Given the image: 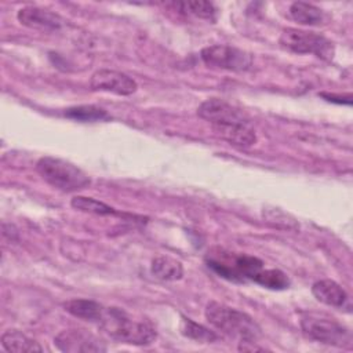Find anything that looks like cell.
I'll use <instances>...</instances> for the list:
<instances>
[{"mask_svg":"<svg viewBox=\"0 0 353 353\" xmlns=\"http://www.w3.org/2000/svg\"><path fill=\"white\" fill-rule=\"evenodd\" d=\"M204 314L208 323L216 330L232 338H237L241 343L240 347L256 343V339L261 336V328L251 316L225 303L216 301L208 302Z\"/></svg>","mask_w":353,"mask_h":353,"instance_id":"cell-1","label":"cell"},{"mask_svg":"<svg viewBox=\"0 0 353 353\" xmlns=\"http://www.w3.org/2000/svg\"><path fill=\"white\" fill-rule=\"evenodd\" d=\"M99 327L113 339L128 345H150L156 339V330L145 321L132 319L120 307H105Z\"/></svg>","mask_w":353,"mask_h":353,"instance_id":"cell-2","label":"cell"},{"mask_svg":"<svg viewBox=\"0 0 353 353\" xmlns=\"http://www.w3.org/2000/svg\"><path fill=\"white\" fill-rule=\"evenodd\" d=\"M207 266L212 269L218 276L230 280L244 283L254 279V276L263 269V262L251 255L234 254L225 250H215L205 256Z\"/></svg>","mask_w":353,"mask_h":353,"instance_id":"cell-3","label":"cell"},{"mask_svg":"<svg viewBox=\"0 0 353 353\" xmlns=\"http://www.w3.org/2000/svg\"><path fill=\"white\" fill-rule=\"evenodd\" d=\"M39 175L52 188L62 192H76L90 185L88 175L70 161L44 156L36 163Z\"/></svg>","mask_w":353,"mask_h":353,"instance_id":"cell-4","label":"cell"},{"mask_svg":"<svg viewBox=\"0 0 353 353\" xmlns=\"http://www.w3.org/2000/svg\"><path fill=\"white\" fill-rule=\"evenodd\" d=\"M301 328L305 336L319 343L345 347L352 345L349 328L334 319L316 313H306L301 319Z\"/></svg>","mask_w":353,"mask_h":353,"instance_id":"cell-5","label":"cell"},{"mask_svg":"<svg viewBox=\"0 0 353 353\" xmlns=\"http://www.w3.org/2000/svg\"><path fill=\"white\" fill-rule=\"evenodd\" d=\"M280 46L295 54H313L324 61H331L335 54V47L325 36L302 30L295 28H287L280 34Z\"/></svg>","mask_w":353,"mask_h":353,"instance_id":"cell-6","label":"cell"},{"mask_svg":"<svg viewBox=\"0 0 353 353\" xmlns=\"http://www.w3.org/2000/svg\"><path fill=\"white\" fill-rule=\"evenodd\" d=\"M200 57L205 65L230 72H245L252 66L251 54L226 44L204 47L200 52Z\"/></svg>","mask_w":353,"mask_h":353,"instance_id":"cell-7","label":"cell"},{"mask_svg":"<svg viewBox=\"0 0 353 353\" xmlns=\"http://www.w3.org/2000/svg\"><path fill=\"white\" fill-rule=\"evenodd\" d=\"M197 114L203 120L208 121L212 125V130L229 125L251 124L250 117L241 109L218 98L204 101L197 108Z\"/></svg>","mask_w":353,"mask_h":353,"instance_id":"cell-8","label":"cell"},{"mask_svg":"<svg viewBox=\"0 0 353 353\" xmlns=\"http://www.w3.org/2000/svg\"><path fill=\"white\" fill-rule=\"evenodd\" d=\"M54 343L59 350L68 353H97L106 350L105 343L85 330L61 331L55 336Z\"/></svg>","mask_w":353,"mask_h":353,"instance_id":"cell-9","label":"cell"},{"mask_svg":"<svg viewBox=\"0 0 353 353\" xmlns=\"http://www.w3.org/2000/svg\"><path fill=\"white\" fill-rule=\"evenodd\" d=\"M90 85L94 91H105L116 95H131L138 88L137 81L132 77L112 69H99L94 72L90 79Z\"/></svg>","mask_w":353,"mask_h":353,"instance_id":"cell-10","label":"cell"},{"mask_svg":"<svg viewBox=\"0 0 353 353\" xmlns=\"http://www.w3.org/2000/svg\"><path fill=\"white\" fill-rule=\"evenodd\" d=\"M17 18L23 26L39 30H58L66 22L57 12L36 6H26L21 8L17 14Z\"/></svg>","mask_w":353,"mask_h":353,"instance_id":"cell-11","label":"cell"},{"mask_svg":"<svg viewBox=\"0 0 353 353\" xmlns=\"http://www.w3.org/2000/svg\"><path fill=\"white\" fill-rule=\"evenodd\" d=\"M312 294L314 298L332 307H339V309H350V302H349V295L347 292L334 280L330 279H323L312 285Z\"/></svg>","mask_w":353,"mask_h":353,"instance_id":"cell-12","label":"cell"},{"mask_svg":"<svg viewBox=\"0 0 353 353\" xmlns=\"http://www.w3.org/2000/svg\"><path fill=\"white\" fill-rule=\"evenodd\" d=\"M63 309L77 319L98 323L105 310V306L92 299L74 298L63 302Z\"/></svg>","mask_w":353,"mask_h":353,"instance_id":"cell-13","label":"cell"},{"mask_svg":"<svg viewBox=\"0 0 353 353\" xmlns=\"http://www.w3.org/2000/svg\"><path fill=\"white\" fill-rule=\"evenodd\" d=\"M1 346L7 352L15 353H30V352H41L43 347L34 339L29 338L23 332L18 330H7L1 335Z\"/></svg>","mask_w":353,"mask_h":353,"instance_id":"cell-14","label":"cell"},{"mask_svg":"<svg viewBox=\"0 0 353 353\" xmlns=\"http://www.w3.org/2000/svg\"><path fill=\"white\" fill-rule=\"evenodd\" d=\"M150 270L156 279L163 281H175L183 276L182 263L178 259L171 258L168 255L156 256L152 261Z\"/></svg>","mask_w":353,"mask_h":353,"instance_id":"cell-15","label":"cell"},{"mask_svg":"<svg viewBox=\"0 0 353 353\" xmlns=\"http://www.w3.org/2000/svg\"><path fill=\"white\" fill-rule=\"evenodd\" d=\"M290 15L295 22L301 25H307V26H317L323 23L325 19L323 10L306 1L292 3L290 7Z\"/></svg>","mask_w":353,"mask_h":353,"instance_id":"cell-16","label":"cell"},{"mask_svg":"<svg viewBox=\"0 0 353 353\" xmlns=\"http://www.w3.org/2000/svg\"><path fill=\"white\" fill-rule=\"evenodd\" d=\"M254 283L269 290H285L290 287V277L279 269H261L252 279Z\"/></svg>","mask_w":353,"mask_h":353,"instance_id":"cell-17","label":"cell"},{"mask_svg":"<svg viewBox=\"0 0 353 353\" xmlns=\"http://www.w3.org/2000/svg\"><path fill=\"white\" fill-rule=\"evenodd\" d=\"M70 205L74 210L88 212V214H95V215H120L113 207L105 204L103 201L95 200L92 197H85V196H74L70 200Z\"/></svg>","mask_w":353,"mask_h":353,"instance_id":"cell-18","label":"cell"},{"mask_svg":"<svg viewBox=\"0 0 353 353\" xmlns=\"http://www.w3.org/2000/svg\"><path fill=\"white\" fill-rule=\"evenodd\" d=\"M63 114L66 117L77 120V121H101V120L109 119V114L105 109L94 106V105L72 106V108L65 109Z\"/></svg>","mask_w":353,"mask_h":353,"instance_id":"cell-19","label":"cell"},{"mask_svg":"<svg viewBox=\"0 0 353 353\" xmlns=\"http://www.w3.org/2000/svg\"><path fill=\"white\" fill-rule=\"evenodd\" d=\"M181 11L192 14L201 19L214 21L216 18V8L211 1L194 0V1H181L175 4Z\"/></svg>","mask_w":353,"mask_h":353,"instance_id":"cell-20","label":"cell"},{"mask_svg":"<svg viewBox=\"0 0 353 353\" xmlns=\"http://www.w3.org/2000/svg\"><path fill=\"white\" fill-rule=\"evenodd\" d=\"M181 331L185 336L199 341V342H212L216 339V335L212 331H210L208 328L203 327L201 324H197L193 320L186 319V317H182Z\"/></svg>","mask_w":353,"mask_h":353,"instance_id":"cell-21","label":"cell"},{"mask_svg":"<svg viewBox=\"0 0 353 353\" xmlns=\"http://www.w3.org/2000/svg\"><path fill=\"white\" fill-rule=\"evenodd\" d=\"M263 218L266 219V222H269L274 228H281V229H296L298 228L296 221L279 208H265Z\"/></svg>","mask_w":353,"mask_h":353,"instance_id":"cell-22","label":"cell"}]
</instances>
